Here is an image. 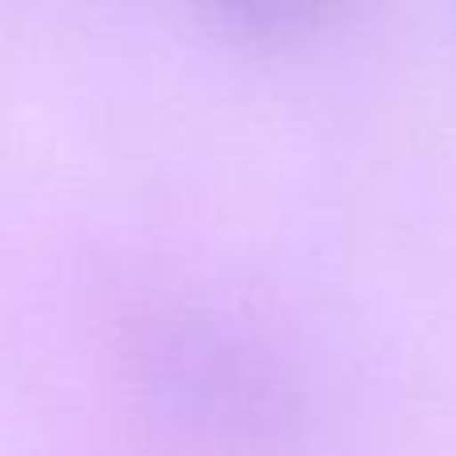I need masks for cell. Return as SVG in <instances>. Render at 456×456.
Here are the masks:
<instances>
[{
  "instance_id": "obj_1",
  "label": "cell",
  "mask_w": 456,
  "mask_h": 456,
  "mask_svg": "<svg viewBox=\"0 0 456 456\" xmlns=\"http://www.w3.org/2000/svg\"><path fill=\"white\" fill-rule=\"evenodd\" d=\"M221 4L256 24H305L329 0H221Z\"/></svg>"
}]
</instances>
